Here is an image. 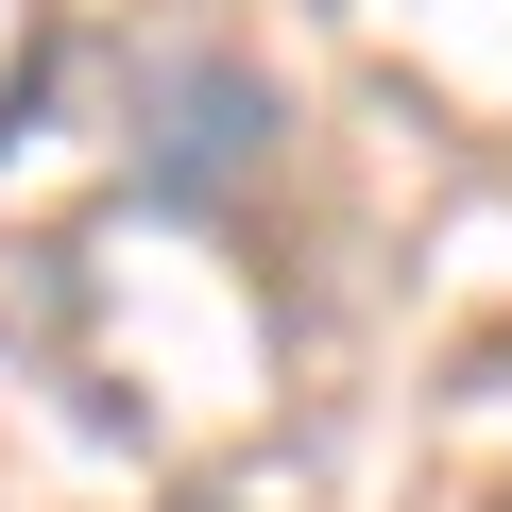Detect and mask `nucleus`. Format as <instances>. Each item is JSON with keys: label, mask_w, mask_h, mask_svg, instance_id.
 <instances>
[{"label": "nucleus", "mask_w": 512, "mask_h": 512, "mask_svg": "<svg viewBox=\"0 0 512 512\" xmlns=\"http://www.w3.org/2000/svg\"><path fill=\"white\" fill-rule=\"evenodd\" d=\"M291 103L256 52H137V205L154 222H205L239 171H274Z\"/></svg>", "instance_id": "1"}]
</instances>
